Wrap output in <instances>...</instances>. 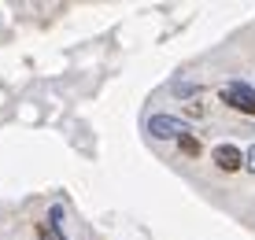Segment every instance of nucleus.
<instances>
[{
	"instance_id": "7ed1b4c3",
	"label": "nucleus",
	"mask_w": 255,
	"mask_h": 240,
	"mask_svg": "<svg viewBox=\"0 0 255 240\" xmlns=\"http://www.w3.org/2000/svg\"><path fill=\"white\" fill-rule=\"evenodd\" d=\"M215 163L222 166V170H237V166H244V155H241V148H233V144H218Z\"/></svg>"
},
{
	"instance_id": "20e7f679",
	"label": "nucleus",
	"mask_w": 255,
	"mask_h": 240,
	"mask_svg": "<svg viewBox=\"0 0 255 240\" xmlns=\"http://www.w3.org/2000/svg\"><path fill=\"white\" fill-rule=\"evenodd\" d=\"M178 148H181L185 155H200V140L192 137V133H181V137H178Z\"/></svg>"
},
{
	"instance_id": "0eeeda50",
	"label": "nucleus",
	"mask_w": 255,
	"mask_h": 240,
	"mask_svg": "<svg viewBox=\"0 0 255 240\" xmlns=\"http://www.w3.org/2000/svg\"><path fill=\"white\" fill-rule=\"evenodd\" d=\"M41 240H59V237H56V233H52V237H48V229H45V233H41Z\"/></svg>"
},
{
	"instance_id": "423d86ee",
	"label": "nucleus",
	"mask_w": 255,
	"mask_h": 240,
	"mask_svg": "<svg viewBox=\"0 0 255 240\" xmlns=\"http://www.w3.org/2000/svg\"><path fill=\"white\" fill-rule=\"evenodd\" d=\"M244 166H248V170H252V174H255V144H252V148H248V155H244Z\"/></svg>"
},
{
	"instance_id": "f03ea898",
	"label": "nucleus",
	"mask_w": 255,
	"mask_h": 240,
	"mask_svg": "<svg viewBox=\"0 0 255 240\" xmlns=\"http://www.w3.org/2000/svg\"><path fill=\"white\" fill-rule=\"evenodd\" d=\"M148 133L159 140H178L181 133H189V126L181 119H174V115H152L148 119Z\"/></svg>"
},
{
	"instance_id": "39448f33",
	"label": "nucleus",
	"mask_w": 255,
	"mask_h": 240,
	"mask_svg": "<svg viewBox=\"0 0 255 240\" xmlns=\"http://www.w3.org/2000/svg\"><path fill=\"white\" fill-rule=\"evenodd\" d=\"M174 93H178V96H189V93H200V89L189 85V82H178V85H174Z\"/></svg>"
},
{
	"instance_id": "f257e3e1",
	"label": "nucleus",
	"mask_w": 255,
	"mask_h": 240,
	"mask_svg": "<svg viewBox=\"0 0 255 240\" xmlns=\"http://www.w3.org/2000/svg\"><path fill=\"white\" fill-rule=\"evenodd\" d=\"M222 100L230 104V108L244 111V115H255V89L244 85V82H230L222 89Z\"/></svg>"
}]
</instances>
